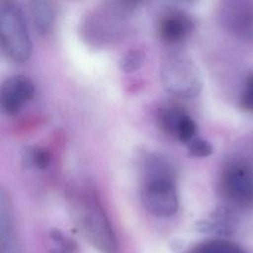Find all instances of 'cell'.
Returning a JSON list of instances; mask_svg holds the SVG:
<instances>
[{"label":"cell","mask_w":253,"mask_h":253,"mask_svg":"<svg viewBox=\"0 0 253 253\" xmlns=\"http://www.w3.org/2000/svg\"><path fill=\"white\" fill-rule=\"evenodd\" d=\"M67 210L72 222L94 248L116 253L118 241L94 186L87 181L71 182L65 190Z\"/></svg>","instance_id":"obj_1"},{"label":"cell","mask_w":253,"mask_h":253,"mask_svg":"<svg viewBox=\"0 0 253 253\" xmlns=\"http://www.w3.org/2000/svg\"><path fill=\"white\" fill-rule=\"evenodd\" d=\"M141 201L145 209L155 216L168 217L178 210V195L174 168L167 159L150 154L143 163Z\"/></svg>","instance_id":"obj_2"},{"label":"cell","mask_w":253,"mask_h":253,"mask_svg":"<svg viewBox=\"0 0 253 253\" xmlns=\"http://www.w3.org/2000/svg\"><path fill=\"white\" fill-rule=\"evenodd\" d=\"M0 42L3 54L12 62L24 63L30 58V35L22 11L14 0H1Z\"/></svg>","instance_id":"obj_3"},{"label":"cell","mask_w":253,"mask_h":253,"mask_svg":"<svg viewBox=\"0 0 253 253\" xmlns=\"http://www.w3.org/2000/svg\"><path fill=\"white\" fill-rule=\"evenodd\" d=\"M164 90L182 99L197 97L203 88L201 73L195 62L186 54L174 52L166 55L160 66Z\"/></svg>","instance_id":"obj_4"},{"label":"cell","mask_w":253,"mask_h":253,"mask_svg":"<svg viewBox=\"0 0 253 253\" xmlns=\"http://www.w3.org/2000/svg\"><path fill=\"white\" fill-rule=\"evenodd\" d=\"M219 190L231 206H249L253 202L252 168L242 161L228 163L221 172Z\"/></svg>","instance_id":"obj_5"},{"label":"cell","mask_w":253,"mask_h":253,"mask_svg":"<svg viewBox=\"0 0 253 253\" xmlns=\"http://www.w3.org/2000/svg\"><path fill=\"white\" fill-rule=\"evenodd\" d=\"M34 82L25 75L6 78L0 88V108L7 116L18 114L35 96Z\"/></svg>","instance_id":"obj_6"},{"label":"cell","mask_w":253,"mask_h":253,"mask_svg":"<svg viewBox=\"0 0 253 253\" xmlns=\"http://www.w3.org/2000/svg\"><path fill=\"white\" fill-rule=\"evenodd\" d=\"M157 123L161 131L182 143L188 144L197 136V124L189 114L179 107L161 108L157 115Z\"/></svg>","instance_id":"obj_7"},{"label":"cell","mask_w":253,"mask_h":253,"mask_svg":"<svg viewBox=\"0 0 253 253\" xmlns=\"http://www.w3.org/2000/svg\"><path fill=\"white\" fill-rule=\"evenodd\" d=\"M195 31V21L186 12L170 10L159 20L157 32L166 44H180L187 41Z\"/></svg>","instance_id":"obj_8"},{"label":"cell","mask_w":253,"mask_h":253,"mask_svg":"<svg viewBox=\"0 0 253 253\" xmlns=\"http://www.w3.org/2000/svg\"><path fill=\"white\" fill-rule=\"evenodd\" d=\"M220 17L223 24L233 33L246 35L253 28L252 0H222Z\"/></svg>","instance_id":"obj_9"},{"label":"cell","mask_w":253,"mask_h":253,"mask_svg":"<svg viewBox=\"0 0 253 253\" xmlns=\"http://www.w3.org/2000/svg\"><path fill=\"white\" fill-rule=\"evenodd\" d=\"M0 253H21L13 206L3 188L0 191Z\"/></svg>","instance_id":"obj_10"},{"label":"cell","mask_w":253,"mask_h":253,"mask_svg":"<svg viewBox=\"0 0 253 253\" xmlns=\"http://www.w3.org/2000/svg\"><path fill=\"white\" fill-rule=\"evenodd\" d=\"M238 218L233 209L229 206H221L212 211L207 217L197 223V229L204 233L219 236L231 235L237 228Z\"/></svg>","instance_id":"obj_11"},{"label":"cell","mask_w":253,"mask_h":253,"mask_svg":"<svg viewBox=\"0 0 253 253\" xmlns=\"http://www.w3.org/2000/svg\"><path fill=\"white\" fill-rule=\"evenodd\" d=\"M29 14L36 32L49 35L55 25L56 9L52 0H29Z\"/></svg>","instance_id":"obj_12"},{"label":"cell","mask_w":253,"mask_h":253,"mask_svg":"<svg viewBox=\"0 0 253 253\" xmlns=\"http://www.w3.org/2000/svg\"><path fill=\"white\" fill-rule=\"evenodd\" d=\"M184 253H245L243 249L236 243L216 238L202 241L195 244Z\"/></svg>","instance_id":"obj_13"},{"label":"cell","mask_w":253,"mask_h":253,"mask_svg":"<svg viewBox=\"0 0 253 253\" xmlns=\"http://www.w3.org/2000/svg\"><path fill=\"white\" fill-rule=\"evenodd\" d=\"M24 162L39 170H44L51 161V156L47 149L41 146L27 148L23 154Z\"/></svg>","instance_id":"obj_14"},{"label":"cell","mask_w":253,"mask_h":253,"mask_svg":"<svg viewBox=\"0 0 253 253\" xmlns=\"http://www.w3.org/2000/svg\"><path fill=\"white\" fill-rule=\"evenodd\" d=\"M145 59V52L139 48L126 51L120 59V68L125 73H131L141 67Z\"/></svg>","instance_id":"obj_15"},{"label":"cell","mask_w":253,"mask_h":253,"mask_svg":"<svg viewBox=\"0 0 253 253\" xmlns=\"http://www.w3.org/2000/svg\"><path fill=\"white\" fill-rule=\"evenodd\" d=\"M187 145L189 154L193 157H207L212 153V146L211 144L199 136L193 138Z\"/></svg>","instance_id":"obj_16"},{"label":"cell","mask_w":253,"mask_h":253,"mask_svg":"<svg viewBox=\"0 0 253 253\" xmlns=\"http://www.w3.org/2000/svg\"><path fill=\"white\" fill-rule=\"evenodd\" d=\"M240 107L246 112L253 113V73L248 75L244 81L240 95Z\"/></svg>","instance_id":"obj_17"},{"label":"cell","mask_w":253,"mask_h":253,"mask_svg":"<svg viewBox=\"0 0 253 253\" xmlns=\"http://www.w3.org/2000/svg\"><path fill=\"white\" fill-rule=\"evenodd\" d=\"M50 236L53 242H55L61 249V253H72L76 249L75 243L63 235L60 231L53 230L51 231Z\"/></svg>","instance_id":"obj_18"},{"label":"cell","mask_w":253,"mask_h":253,"mask_svg":"<svg viewBox=\"0 0 253 253\" xmlns=\"http://www.w3.org/2000/svg\"><path fill=\"white\" fill-rule=\"evenodd\" d=\"M124 1L127 3H136V2H139L140 0H124Z\"/></svg>","instance_id":"obj_19"}]
</instances>
